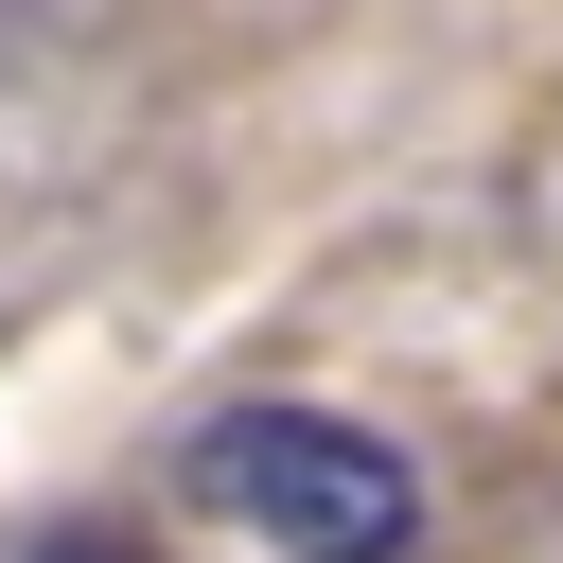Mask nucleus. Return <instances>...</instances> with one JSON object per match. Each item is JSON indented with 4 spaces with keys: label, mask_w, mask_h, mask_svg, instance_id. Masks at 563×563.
<instances>
[{
    "label": "nucleus",
    "mask_w": 563,
    "mask_h": 563,
    "mask_svg": "<svg viewBox=\"0 0 563 563\" xmlns=\"http://www.w3.org/2000/svg\"><path fill=\"white\" fill-rule=\"evenodd\" d=\"M194 493L246 510L282 563H405L422 545V475L352 405H229V422H194Z\"/></svg>",
    "instance_id": "f257e3e1"
},
{
    "label": "nucleus",
    "mask_w": 563,
    "mask_h": 563,
    "mask_svg": "<svg viewBox=\"0 0 563 563\" xmlns=\"http://www.w3.org/2000/svg\"><path fill=\"white\" fill-rule=\"evenodd\" d=\"M18 563H158V545H141V528H106V510H70V528H35Z\"/></svg>",
    "instance_id": "f03ea898"
}]
</instances>
